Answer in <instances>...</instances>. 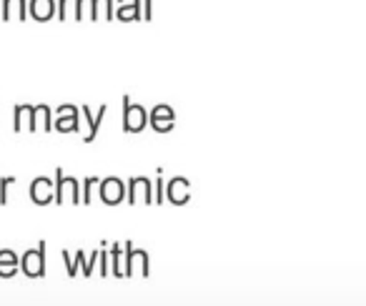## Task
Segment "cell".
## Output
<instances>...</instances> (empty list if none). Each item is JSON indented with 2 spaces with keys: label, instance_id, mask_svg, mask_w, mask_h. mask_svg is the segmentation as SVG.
<instances>
[{
  "label": "cell",
  "instance_id": "15",
  "mask_svg": "<svg viewBox=\"0 0 366 306\" xmlns=\"http://www.w3.org/2000/svg\"><path fill=\"white\" fill-rule=\"evenodd\" d=\"M108 261L113 264L111 274L118 276V279H123V276H125V259H123V248H121V244H113V246H111Z\"/></svg>",
  "mask_w": 366,
  "mask_h": 306
},
{
  "label": "cell",
  "instance_id": "16",
  "mask_svg": "<svg viewBox=\"0 0 366 306\" xmlns=\"http://www.w3.org/2000/svg\"><path fill=\"white\" fill-rule=\"evenodd\" d=\"M53 128L60 130V133H76V130H80L78 113H66V116H58L55 121H53Z\"/></svg>",
  "mask_w": 366,
  "mask_h": 306
},
{
  "label": "cell",
  "instance_id": "26",
  "mask_svg": "<svg viewBox=\"0 0 366 306\" xmlns=\"http://www.w3.org/2000/svg\"><path fill=\"white\" fill-rule=\"evenodd\" d=\"M71 6H73V0H58V3H55V8H58V10H55L58 20H63V23H66L68 10H71Z\"/></svg>",
  "mask_w": 366,
  "mask_h": 306
},
{
  "label": "cell",
  "instance_id": "25",
  "mask_svg": "<svg viewBox=\"0 0 366 306\" xmlns=\"http://www.w3.org/2000/svg\"><path fill=\"white\" fill-rule=\"evenodd\" d=\"M98 266H101V276L111 274V261H108V251L105 248H98Z\"/></svg>",
  "mask_w": 366,
  "mask_h": 306
},
{
  "label": "cell",
  "instance_id": "28",
  "mask_svg": "<svg viewBox=\"0 0 366 306\" xmlns=\"http://www.w3.org/2000/svg\"><path fill=\"white\" fill-rule=\"evenodd\" d=\"M66 113H78V108L73 103H63V105H58V116H66Z\"/></svg>",
  "mask_w": 366,
  "mask_h": 306
},
{
  "label": "cell",
  "instance_id": "11",
  "mask_svg": "<svg viewBox=\"0 0 366 306\" xmlns=\"http://www.w3.org/2000/svg\"><path fill=\"white\" fill-rule=\"evenodd\" d=\"M143 13V3L141 0H118V10H113V18L121 23H131V20H141Z\"/></svg>",
  "mask_w": 366,
  "mask_h": 306
},
{
  "label": "cell",
  "instance_id": "14",
  "mask_svg": "<svg viewBox=\"0 0 366 306\" xmlns=\"http://www.w3.org/2000/svg\"><path fill=\"white\" fill-rule=\"evenodd\" d=\"M18 256H15V251H10V248H6V251H0V276L3 279H10V276L18 274Z\"/></svg>",
  "mask_w": 366,
  "mask_h": 306
},
{
  "label": "cell",
  "instance_id": "1",
  "mask_svg": "<svg viewBox=\"0 0 366 306\" xmlns=\"http://www.w3.org/2000/svg\"><path fill=\"white\" fill-rule=\"evenodd\" d=\"M55 194H53V201L55 203H71V206H78L80 203V181L73 176H66L63 169L55 171Z\"/></svg>",
  "mask_w": 366,
  "mask_h": 306
},
{
  "label": "cell",
  "instance_id": "4",
  "mask_svg": "<svg viewBox=\"0 0 366 306\" xmlns=\"http://www.w3.org/2000/svg\"><path fill=\"white\" fill-rule=\"evenodd\" d=\"M148 251L146 248H136L131 241H125V276H148L150 266H148Z\"/></svg>",
  "mask_w": 366,
  "mask_h": 306
},
{
  "label": "cell",
  "instance_id": "12",
  "mask_svg": "<svg viewBox=\"0 0 366 306\" xmlns=\"http://www.w3.org/2000/svg\"><path fill=\"white\" fill-rule=\"evenodd\" d=\"M28 15L38 23H46L55 15V0H28Z\"/></svg>",
  "mask_w": 366,
  "mask_h": 306
},
{
  "label": "cell",
  "instance_id": "7",
  "mask_svg": "<svg viewBox=\"0 0 366 306\" xmlns=\"http://www.w3.org/2000/svg\"><path fill=\"white\" fill-rule=\"evenodd\" d=\"M28 130H51V105L38 103V105H28Z\"/></svg>",
  "mask_w": 366,
  "mask_h": 306
},
{
  "label": "cell",
  "instance_id": "21",
  "mask_svg": "<svg viewBox=\"0 0 366 306\" xmlns=\"http://www.w3.org/2000/svg\"><path fill=\"white\" fill-rule=\"evenodd\" d=\"M101 178H96V176H91V178H85V181H80V203H91V196H93V186L98 183Z\"/></svg>",
  "mask_w": 366,
  "mask_h": 306
},
{
  "label": "cell",
  "instance_id": "22",
  "mask_svg": "<svg viewBox=\"0 0 366 306\" xmlns=\"http://www.w3.org/2000/svg\"><path fill=\"white\" fill-rule=\"evenodd\" d=\"M13 183H15V176H3V178H0V203H3V206L8 203V189H10Z\"/></svg>",
  "mask_w": 366,
  "mask_h": 306
},
{
  "label": "cell",
  "instance_id": "10",
  "mask_svg": "<svg viewBox=\"0 0 366 306\" xmlns=\"http://www.w3.org/2000/svg\"><path fill=\"white\" fill-rule=\"evenodd\" d=\"M80 113H83V118H85V124H88V133H85V144H91V141H96V136H98V128H101V124H103V118H105V113H108V105H101L98 108V113L93 116V111L88 108V105H80Z\"/></svg>",
  "mask_w": 366,
  "mask_h": 306
},
{
  "label": "cell",
  "instance_id": "13",
  "mask_svg": "<svg viewBox=\"0 0 366 306\" xmlns=\"http://www.w3.org/2000/svg\"><path fill=\"white\" fill-rule=\"evenodd\" d=\"M28 0H3V20H26Z\"/></svg>",
  "mask_w": 366,
  "mask_h": 306
},
{
  "label": "cell",
  "instance_id": "2",
  "mask_svg": "<svg viewBox=\"0 0 366 306\" xmlns=\"http://www.w3.org/2000/svg\"><path fill=\"white\" fill-rule=\"evenodd\" d=\"M18 269L31 279L46 276V241H40L35 248H28L23 259L18 261Z\"/></svg>",
  "mask_w": 366,
  "mask_h": 306
},
{
  "label": "cell",
  "instance_id": "23",
  "mask_svg": "<svg viewBox=\"0 0 366 306\" xmlns=\"http://www.w3.org/2000/svg\"><path fill=\"white\" fill-rule=\"evenodd\" d=\"M26 111H28V103H18L15 105V113H13V128L15 130H23V116H26Z\"/></svg>",
  "mask_w": 366,
  "mask_h": 306
},
{
  "label": "cell",
  "instance_id": "6",
  "mask_svg": "<svg viewBox=\"0 0 366 306\" xmlns=\"http://www.w3.org/2000/svg\"><path fill=\"white\" fill-rule=\"evenodd\" d=\"M128 203L138 206V203H153V181L146 176H133L128 181Z\"/></svg>",
  "mask_w": 366,
  "mask_h": 306
},
{
  "label": "cell",
  "instance_id": "17",
  "mask_svg": "<svg viewBox=\"0 0 366 306\" xmlns=\"http://www.w3.org/2000/svg\"><path fill=\"white\" fill-rule=\"evenodd\" d=\"M93 20H113V0H93Z\"/></svg>",
  "mask_w": 366,
  "mask_h": 306
},
{
  "label": "cell",
  "instance_id": "20",
  "mask_svg": "<svg viewBox=\"0 0 366 306\" xmlns=\"http://www.w3.org/2000/svg\"><path fill=\"white\" fill-rule=\"evenodd\" d=\"M153 203L156 206H161V203H166V186H164V171L158 169V178L153 181Z\"/></svg>",
  "mask_w": 366,
  "mask_h": 306
},
{
  "label": "cell",
  "instance_id": "24",
  "mask_svg": "<svg viewBox=\"0 0 366 306\" xmlns=\"http://www.w3.org/2000/svg\"><path fill=\"white\" fill-rule=\"evenodd\" d=\"M148 124L156 133H168V130L176 128V121H148Z\"/></svg>",
  "mask_w": 366,
  "mask_h": 306
},
{
  "label": "cell",
  "instance_id": "27",
  "mask_svg": "<svg viewBox=\"0 0 366 306\" xmlns=\"http://www.w3.org/2000/svg\"><path fill=\"white\" fill-rule=\"evenodd\" d=\"M63 261H66L68 276H76V274H78V264H76V259H71V254H68V251H63Z\"/></svg>",
  "mask_w": 366,
  "mask_h": 306
},
{
  "label": "cell",
  "instance_id": "5",
  "mask_svg": "<svg viewBox=\"0 0 366 306\" xmlns=\"http://www.w3.org/2000/svg\"><path fill=\"white\" fill-rule=\"evenodd\" d=\"M98 186V196L105 206H118L125 198V183L118 176H108L103 181L96 183Z\"/></svg>",
  "mask_w": 366,
  "mask_h": 306
},
{
  "label": "cell",
  "instance_id": "9",
  "mask_svg": "<svg viewBox=\"0 0 366 306\" xmlns=\"http://www.w3.org/2000/svg\"><path fill=\"white\" fill-rule=\"evenodd\" d=\"M53 194H55V186H53L51 178L48 176L33 178V183H31V198H33V203L48 206V203H53Z\"/></svg>",
  "mask_w": 366,
  "mask_h": 306
},
{
  "label": "cell",
  "instance_id": "29",
  "mask_svg": "<svg viewBox=\"0 0 366 306\" xmlns=\"http://www.w3.org/2000/svg\"><path fill=\"white\" fill-rule=\"evenodd\" d=\"M150 8H153V3H150V0H146V10L141 13V18L150 20V15H153V10H150Z\"/></svg>",
  "mask_w": 366,
  "mask_h": 306
},
{
  "label": "cell",
  "instance_id": "18",
  "mask_svg": "<svg viewBox=\"0 0 366 306\" xmlns=\"http://www.w3.org/2000/svg\"><path fill=\"white\" fill-rule=\"evenodd\" d=\"M148 121H176V113H173L171 105L158 103V105H153V111L148 113Z\"/></svg>",
  "mask_w": 366,
  "mask_h": 306
},
{
  "label": "cell",
  "instance_id": "19",
  "mask_svg": "<svg viewBox=\"0 0 366 306\" xmlns=\"http://www.w3.org/2000/svg\"><path fill=\"white\" fill-rule=\"evenodd\" d=\"M73 6H76V13H73L76 20H93V0H73Z\"/></svg>",
  "mask_w": 366,
  "mask_h": 306
},
{
  "label": "cell",
  "instance_id": "8",
  "mask_svg": "<svg viewBox=\"0 0 366 306\" xmlns=\"http://www.w3.org/2000/svg\"><path fill=\"white\" fill-rule=\"evenodd\" d=\"M189 189H191L189 178H183V176L171 178L168 186H166V198H168L173 206H183V203H189V198H191Z\"/></svg>",
  "mask_w": 366,
  "mask_h": 306
},
{
  "label": "cell",
  "instance_id": "3",
  "mask_svg": "<svg viewBox=\"0 0 366 306\" xmlns=\"http://www.w3.org/2000/svg\"><path fill=\"white\" fill-rule=\"evenodd\" d=\"M148 124V111L141 103H131V98L123 96V130L125 133H138Z\"/></svg>",
  "mask_w": 366,
  "mask_h": 306
}]
</instances>
